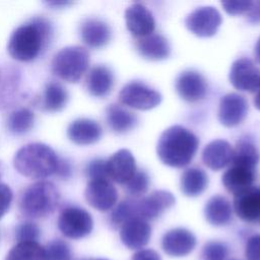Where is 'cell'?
Masks as SVG:
<instances>
[{"label":"cell","mask_w":260,"mask_h":260,"mask_svg":"<svg viewBox=\"0 0 260 260\" xmlns=\"http://www.w3.org/2000/svg\"><path fill=\"white\" fill-rule=\"evenodd\" d=\"M230 254L229 247L219 241L207 242L201 251V260H226Z\"/></svg>","instance_id":"34"},{"label":"cell","mask_w":260,"mask_h":260,"mask_svg":"<svg viewBox=\"0 0 260 260\" xmlns=\"http://www.w3.org/2000/svg\"><path fill=\"white\" fill-rule=\"evenodd\" d=\"M149 187V177L144 171H136L133 177L125 184L128 194L137 198L144 195Z\"/></svg>","instance_id":"33"},{"label":"cell","mask_w":260,"mask_h":260,"mask_svg":"<svg viewBox=\"0 0 260 260\" xmlns=\"http://www.w3.org/2000/svg\"><path fill=\"white\" fill-rule=\"evenodd\" d=\"M52 34L53 27L49 19L44 16L32 17L11 32L7 51L17 61L35 60L47 47Z\"/></svg>","instance_id":"1"},{"label":"cell","mask_w":260,"mask_h":260,"mask_svg":"<svg viewBox=\"0 0 260 260\" xmlns=\"http://www.w3.org/2000/svg\"><path fill=\"white\" fill-rule=\"evenodd\" d=\"M232 214L233 208L231 202L221 195L212 196L204 207L206 220L215 226L228 224L232 219Z\"/></svg>","instance_id":"25"},{"label":"cell","mask_w":260,"mask_h":260,"mask_svg":"<svg viewBox=\"0 0 260 260\" xmlns=\"http://www.w3.org/2000/svg\"><path fill=\"white\" fill-rule=\"evenodd\" d=\"M85 84L88 92L91 95L104 98L111 91L113 87V73L107 66L96 65L87 73Z\"/></svg>","instance_id":"24"},{"label":"cell","mask_w":260,"mask_h":260,"mask_svg":"<svg viewBox=\"0 0 260 260\" xmlns=\"http://www.w3.org/2000/svg\"><path fill=\"white\" fill-rule=\"evenodd\" d=\"M256 177V169L244 166L232 165L221 177L224 188L232 194L236 195L252 187Z\"/></svg>","instance_id":"22"},{"label":"cell","mask_w":260,"mask_h":260,"mask_svg":"<svg viewBox=\"0 0 260 260\" xmlns=\"http://www.w3.org/2000/svg\"><path fill=\"white\" fill-rule=\"evenodd\" d=\"M60 201V192L49 181L27 186L18 201L20 213L27 218H43L54 212Z\"/></svg>","instance_id":"4"},{"label":"cell","mask_w":260,"mask_h":260,"mask_svg":"<svg viewBox=\"0 0 260 260\" xmlns=\"http://www.w3.org/2000/svg\"><path fill=\"white\" fill-rule=\"evenodd\" d=\"M233 208L243 221L260 224V188L252 186L234 195Z\"/></svg>","instance_id":"12"},{"label":"cell","mask_w":260,"mask_h":260,"mask_svg":"<svg viewBox=\"0 0 260 260\" xmlns=\"http://www.w3.org/2000/svg\"><path fill=\"white\" fill-rule=\"evenodd\" d=\"M84 260H108V259H103V258H99V259H84Z\"/></svg>","instance_id":"48"},{"label":"cell","mask_w":260,"mask_h":260,"mask_svg":"<svg viewBox=\"0 0 260 260\" xmlns=\"http://www.w3.org/2000/svg\"><path fill=\"white\" fill-rule=\"evenodd\" d=\"M199 140L189 129L175 125L159 136L156 153L160 161L169 167L183 168L191 162L198 149Z\"/></svg>","instance_id":"2"},{"label":"cell","mask_w":260,"mask_h":260,"mask_svg":"<svg viewBox=\"0 0 260 260\" xmlns=\"http://www.w3.org/2000/svg\"><path fill=\"white\" fill-rule=\"evenodd\" d=\"M195 246L196 238L194 234L183 228L170 230L161 239L162 250L172 257H184L190 254Z\"/></svg>","instance_id":"15"},{"label":"cell","mask_w":260,"mask_h":260,"mask_svg":"<svg viewBox=\"0 0 260 260\" xmlns=\"http://www.w3.org/2000/svg\"><path fill=\"white\" fill-rule=\"evenodd\" d=\"M259 159V151L251 141L239 140L234 148V154L231 164L256 169Z\"/></svg>","instance_id":"31"},{"label":"cell","mask_w":260,"mask_h":260,"mask_svg":"<svg viewBox=\"0 0 260 260\" xmlns=\"http://www.w3.org/2000/svg\"><path fill=\"white\" fill-rule=\"evenodd\" d=\"M49 6H53V7H61V6H66L69 5V2H64V1H52V2H46Z\"/></svg>","instance_id":"45"},{"label":"cell","mask_w":260,"mask_h":260,"mask_svg":"<svg viewBox=\"0 0 260 260\" xmlns=\"http://www.w3.org/2000/svg\"><path fill=\"white\" fill-rule=\"evenodd\" d=\"M106 171L109 180L125 185L137 171L135 158L128 149H120L106 160Z\"/></svg>","instance_id":"14"},{"label":"cell","mask_w":260,"mask_h":260,"mask_svg":"<svg viewBox=\"0 0 260 260\" xmlns=\"http://www.w3.org/2000/svg\"><path fill=\"white\" fill-rule=\"evenodd\" d=\"M41 234L40 228L32 221H24L15 228V239L17 242H37Z\"/></svg>","instance_id":"36"},{"label":"cell","mask_w":260,"mask_h":260,"mask_svg":"<svg viewBox=\"0 0 260 260\" xmlns=\"http://www.w3.org/2000/svg\"><path fill=\"white\" fill-rule=\"evenodd\" d=\"M13 198V193L8 185L0 182V218L8 211L11 201Z\"/></svg>","instance_id":"40"},{"label":"cell","mask_w":260,"mask_h":260,"mask_svg":"<svg viewBox=\"0 0 260 260\" xmlns=\"http://www.w3.org/2000/svg\"><path fill=\"white\" fill-rule=\"evenodd\" d=\"M233 154L234 148L226 140L215 139L204 147L202 160L207 168L219 171L232 162Z\"/></svg>","instance_id":"21"},{"label":"cell","mask_w":260,"mask_h":260,"mask_svg":"<svg viewBox=\"0 0 260 260\" xmlns=\"http://www.w3.org/2000/svg\"><path fill=\"white\" fill-rule=\"evenodd\" d=\"M254 56H255L256 61L260 64V37L258 38L255 48H254Z\"/></svg>","instance_id":"44"},{"label":"cell","mask_w":260,"mask_h":260,"mask_svg":"<svg viewBox=\"0 0 260 260\" xmlns=\"http://www.w3.org/2000/svg\"><path fill=\"white\" fill-rule=\"evenodd\" d=\"M59 157L54 149L41 142L20 147L13 157V167L21 176L29 179H44L55 174Z\"/></svg>","instance_id":"3"},{"label":"cell","mask_w":260,"mask_h":260,"mask_svg":"<svg viewBox=\"0 0 260 260\" xmlns=\"http://www.w3.org/2000/svg\"><path fill=\"white\" fill-rule=\"evenodd\" d=\"M254 106L256 109L260 110V89L257 91V93L254 98Z\"/></svg>","instance_id":"46"},{"label":"cell","mask_w":260,"mask_h":260,"mask_svg":"<svg viewBox=\"0 0 260 260\" xmlns=\"http://www.w3.org/2000/svg\"><path fill=\"white\" fill-rule=\"evenodd\" d=\"M109 127L116 133H125L135 127L137 117L120 105L112 104L106 110Z\"/></svg>","instance_id":"26"},{"label":"cell","mask_w":260,"mask_h":260,"mask_svg":"<svg viewBox=\"0 0 260 260\" xmlns=\"http://www.w3.org/2000/svg\"><path fill=\"white\" fill-rule=\"evenodd\" d=\"M247 100L235 92L224 94L219 102L218 121L225 127H235L242 123L247 116Z\"/></svg>","instance_id":"13"},{"label":"cell","mask_w":260,"mask_h":260,"mask_svg":"<svg viewBox=\"0 0 260 260\" xmlns=\"http://www.w3.org/2000/svg\"><path fill=\"white\" fill-rule=\"evenodd\" d=\"M125 20L128 30L138 38L152 34L155 27L152 13L140 3H134L126 9Z\"/></svg>","instance_id":"18"},{"label":"cell","mask_w":260,"mask_h":260,"mask_svg":"<svg viewBox=\"0 0 260 260\" xmlns=\"http://www.w3.org/2000/svg\"><path fill=\"white\" fill-rule=\"evenodd\" d=\"M176 89L181 99L189 103H195L205 98L207 93V83L199 72L186 70L178 76Z\"/></svg>","instance_id":"16"},{"label":"cell","mask_w":260,"mask_h":260,"mask_svg":"<svg viewBox=\"0 0 260 260\" xmlns=\"http://www.w3.org/2000/svg\"><path fill=\"white\" fill-rule=\"evenodd\" d=\"M208 185L206 173L199 168H190L181 176V191L188 197H196L203 193Z\"/></svg>","instance_id":"27"},{"label":"cell","mask_w":260,"mask_h":260,"mask_svg":"<svg viewBox=\"0 0 260 260\" xmlns=\"http://www.w3.org/2000/svg\"><path fill=\"white\" fill-rule=\"evenodd\" d=\"M229 77L238 90L254 92L260 89V69L249 58L236 60L232 64Z\"/></svg>","instance_id":"9"},{"label":"cell","mask_w":260,"mask_h":260,"mask_svg":"<svg viewBox=\"0 0 260 260\" xmlns=\"http://www.w3.org/2000/svg\"><path fill=\"white\" fill-rule=\"evenodd\" d=\"M222 21L218 10L212 6H202L193 10L185 18L186 27L202 38L213 36Z\"/></svg>","instance_id":"8"},{"label":"cell","mask_w":260,"mask_h":260,"mask_svg":"<svg viewBox=\"0 0 260 260\" xmlns=\"http://www.w3.org/2000/svg\"><path fill=\"white\" fill-rule=\"evenodd\" d=\"M85 175L89 180L92 179H100V178H107V171H106V160L101 158H95L89 161L85 167Z\"/></svg>","instance_id":"37"},{"label":"cell","mask_w":260,"mask_h":260,"mask_svg":"<svg viewBox=\"0 0 260 260\" xmlns=\"http://www.w3.org/2000/svg\"><path fill=\"white\" fill-rule=\"evenodd\" d=\"M118 98L122 105L136 110H150L161 102V94L158 91L138 81L125 84Z\"/></svg>","instance_id":"7"},{"label":"cell","mask_w":260,"mask_h":260,"mask_svg":"<svg viewBox=\"0 0 260 260\" xmlns=\"http://www.w3.org/2000/svg\"><path fill=\"white\" fill-rule=\"evenodd\" d=\"M245 256L247 260H260V234L253 235L248 239Z\"/></svg>","instance_id":"39"},{"label":"cell","mask_w":260,"mask_h":260,"mask_svg":"<svg viewBox=\"0 0 260 260\" xmlns=\"http://www.w3.org/2000/svg\"><path fill=\"white\" fill-rule=\"evenodd\" d=\"M71 174H72L71 164L67 159H65V158H59L55 175H57L61 179L65 180V179L70 178Z\"/></svg>","instance_id":"41"},{"label":"cell","mask_w":260,"mask_h":260,"mask_svg":"<svg viewBox=\"0 0 260 260\" xmlns=\"http://www.w3.org/2000/svg\"><path fill=\"white\" fill-rule=\"evenodd\" d=\"M136 198H127L121 201L112 211L110 220L114 226H122L126 221L136 216Z\"/></svg>","instance_id":"32"},{"label":"cell","mask_w":260,"mask_h":260,"mask_svg":"<svg viewBox=\"0 0 260 260\" xmlns=\"http://www.w3.org/2000/svg\"><path fill=\"white\" fill-rule=\"evenodd\" d=\"M132 260H161V258L152 249H141L133 254Z\"/></svg>","instance_id":"42"},{"label":"cell","mask_w":260,"mask_h":260,"mask_svg":"<svg viewBox=\"0 0 260 260\" xmlns=\"http://www.w3.org/2000/svg\"><path fill=\"white\" fill-rule=\"evenodd\" d=\"M5 260H47L46 250L38 242H19L7 253Z\"/></svg>","instance_id":"30"},{"label":"cell","mask_w":260,"mask_h":260,"mask_svg":"<svg viewBox=\"0 0 260 260\" xmlns=\"http://www.w3.org/2000/svg\"><path fill=\"white\" fill-rule=\"evenodd\" d=\"M247 19L251 23H260V1H253L252 7L247 12Z\"/></svg>","instance_id":"43"},{"label":"cell","mask_w":260,"mask_h":260,"mask_svg":"<svg viewBox=\"0 0 260 260\" xmlns=\"http://www.w3.org/2000/svg\"><path fill=\"white\" fill-rule=\"evenodd\" d=\"M176 202L174 195L166 190H155L149 195L136 198V216L145 220L158 217L166 209L172 207Z\"/></svg>","instance_id":"11"},{"label":"cell","mask_w":260,"mask_h":260,"mask_svg":"<svg viewBox=\"0 0 260 260\" xmlns=\"http://www.w3.org/2000/svg\"><path fill=\"white\" fill-rule=\"evenodd\" d=\"M253 1H222L221 5L226 13L231 15L248 12L252 7Z\"/></svg>","instance_id":"38"},{"label":"cell","mask_w":260,"mask_h":260,"mask_svg":"<svg viewBox=\"0 0 260 260\" xmlns=\"http://www.w3.org/2000/svg\"><path fill=\"white\" fill-rule=\"evenodd\" d=\"M84 197L87 203L94 209L107 211L115 206L118 199V192L109 179H92L86 185Z\"/></svg>","instance_id":"10"},{"label":"cell","mask_w":260,"mask_h":260,"mask_svg":"<svg viewBox=\"0 0 260 260\" xmlns=\"http://www.w3.org/2000/svg\"><path fill=\"white\" fill-rule=\"evenodd\" d=\"M3 171H4V167H3V164L0 161V178L3 175Z\"/></svg>","instance_id":"47"},{"label":"cell","mask_w":260,"mask_h":260,"mask_svg":"<svg viewBox=\"0 0 260 260\" xmlns=\"http://www.w3.org/2000/svg\"><path fill=\"white\" fill-rule=\"evenodd\" d=\"M68 100V92L66 88L57 81H50L46 84L41 106L48 112H58L62 110Z\"/></svg>","instance_id":"28"},{"label":"cell","mask_w":260,"mask_h":260,"mask_svg":"<svg viewBox=\"0 0 260 260\" xmlns=\"http://www.w3.org/2000/svg\"><path fill=\"white\" fill-rule=\"evenodd\" d=\"M151 236V228L147 220L134 217L120 228L122 243L131 250H139L147 245Z\"/></svg>","instance_id":"17"},{"label":"cell","mask_w":260,"mask_h":260,"mask_svg":"<svg viewBox=\"0 0 260 260\" xmlns=\"http://www.w3.org/2000/svg\"><path fill=\"white\" fill-rule=\"evenodd\" d=\"M45 250L47 260H71V249L69 245L61 239H56L48 243Z\"/></svg>","instance_id":"35"},{"label":"cell","mask_w":260,"mask_h":260,"mask_svg":"<svg viewBox=\"0 0 260 260\" xmlns=\"http://www.w3.org/2000/svg\"><path fill=\"white\" fill-rule=\"evenodd\" d=\"M139 54L151 61H158L169 57L171 47L168 40L159 34H150L143 38H139L136 43Z\"/></svg>","instance_id":"23"},{"label":"cell","mask_w":260,"mask_h":260,"mask_svg":"<svg viewBox=\"0 0 260 260\" xmlns=\"http://www.w3.org/2000/svg\"><path fill=\"white\" fill-rule=\"evenodd\" d=\"M89 53L81 46H67L58 51L51 62L55 75L67 82H77L88 68Z\"/></svg>","instance_id":"5"},{"label":"cell","mask_w":260,"mask_h":260,"mask_svg":"<svg viewBox=\"0 0 260 260\" xmlns=\"http://www.w3.org/2000/svg\"><path fill=\"white\" fill-rule=\"evenodd\" d=\"M58 228L65 237L77 240L91 233L93 221L91 215L85 209L69 206L61 211L58 218Z\"/></svg>","instance_id":"6"},{"label":"cell","mask_w":260,"mask_h":260,"mask_svg":"<svg viewBox=\"0 0 260 260\" xmlns=\"http://www.w3.org/2000/svg\"><path fill=\"white\" fill-rule=\"evenodd\" d=\"M82 42L90 48H101L111 40V28L104 20L95 17L85 18L79 26Z\"/></svg>","instance_id":"19"},{"label":"cell","mask_w":260,"mask_h":260,"mask_svg":"<svg viewBox=\"0 0 260 260\" xmlns=\"http://www.w3.org/2000/svg\"><path fill=\"white\" fill-rule=\"evenodd\" d=\"M35 122V114L27 108H19L12 111L6 120L7 130L14 135H22L28 132Z\"/></svg>","instance_id":"29"},{"label":"cell","mask_w":260,"mask_h":260,"mask_svg":"<svg viewBox=\"0 0 260 260\" xmlns=\"http://www.w3.org/2000/svg\"><path fill=\"white\" fill-rule=\"evenodd\" d=\"M103 130L101 125L91 119L79 118L72 121L67 128L68 138L79 145H88L100 140Z\"/></svg>","instance_id":"20"}]
</instances>
